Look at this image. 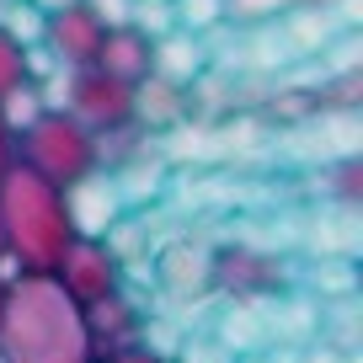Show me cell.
Returning a JSON list of instances; mask_svg holds the SVG:
<instances>
[{"label": "cell", "instance_id": "d6986e66", "mask_svg": "<svg viewBox=\"0 0 363 363\" xmlns=\"http://www.w3.org/2000/svg\"><path fill=\"white\" fill-rule=\"evenodd\" d=\"M16 86H27V48H16L0 33V96H11Z\"/></svg>", "mask_w": 363, "mask_h": 363}, {"label": "cell", "instance_id": "2e32d148", "mask_svg": "<svg viewBox=\"0 0 363 363\" xmlns=\"http://www.w3.org/2000/svg\"><path fill=\"white\" fill-rule=\"evenodd\" d=\"M0 33L11 38L16 48H38V43H43V11H33L27 0H16V6L0 11Z\"/></svg>", "mask_w": 363, "mask_h": 363}, {"label": "cell", "instance_id": "e0dca14e", "mask_svg": "<svg viewBox=\"0 0 363 363\" xmlns=\"http://www.w3.org/2000/svg\"><path fill=\"white\" fill-rule=\"evenodd\" d=\"M299 0H225V22H278V16H289Z\"/></svg>", "mask_w": 363, "mask_h": 363}, {"label": "cell", "instance_id": "5bb4252c", "mask_svg": "<svg viewBox=\"0 0 363 363\" xmlns=\"http://www.w3.org/2000/svg\"><path fill=\"white\" fill-rule=\"evenodd\" d=\"M48 107H43V96H38V86L33 80H27V86H16L11 96H0V123H6V134H22L27 123H33V118H43Z\"/></svg>", "mask_w": 363, "mask_h": 363}, {"label": "cell", "instance_id": "7a4b0ae2", "mask_svg": "<svg viewBox=\"0 0 363 363\" xmlns=\"http://www.w3.org/2000/svg\"><path fill=\"white\" fill-rule=\"evenodd\" d=\"M0 225H6L11 267L33 272V278H54L59 257L75 240L69 214H65V193L54 182H43L38 171H27L22 160H11L6 177H0Z\"/></svg>", "mask_w": 363, "mask_h": 363}, {"label": "cell", "instance_id": "277c9868", "mask_svg": "<svg viewBox=\"0 0 363 363\" xmlns=\"http://www.w3.org/2000/svg\"><path fill=\"white\" fill-rule=\"evenodd\" d=\"M284 262L278 251L267 246H251V240H230V246H214L208 251V289L230 294L235 305H257V299L278 294L284 289Z\"/></svg>", "mask_w": 363, "mask_h": 363}, {"label": "cell", "instance_id": "ffe728a7", "mask_svg": "<svg viewBox=\"0 0 363 363\" xmlns=\"http://www.w3.org/2000/svg\"><path fill=\"white\" fill-rule=\"evenodd\" d=\"M86 6L96 11L102 27H128V16H134V0H86Z\"/></svg>", "mask_w": 363, "mask_h": 363}, {"label": "cell", "instance_id": "9a60e30c", "mask_svg": "<svg viewBox=\"0 0 363 363\" xmlns=\"http://www.w3.org/2000/svg\"><path fill=\"white\" fill-rule=\"evenodd\" d=\"M171 22L177 33H214L225 22V0H171Z\"/></svg>", "mask_w": 363, "mask_h": 363}, {"label": "cell", "instance_id": "7c38bea8", "mask_svg": "<svg viewBox=\"0 0 363 363\" xmlns=\"http://www.w3.org/2000/svg\"><path fill=\"white\" fill-rule=\"evenodd\" d=\"M203 69V48L193 33H166L155 38V59H150V75L171 80V86H187V80Z\"/></svg>", "mask_w": 363, "mask_h": 363}, {"label": "cell", "instance_id": "52a82bcc", "mask_svg": "<svg viewBox=\"0 0 363 363\" xmlns=\"http://www.w3.org/2000/svg\"><path fill=\"white\" fill-rule=\"evenodd\" d=\"M65 214H69V230L80 240H107L118 225L128 219V203L118 193L113 171H91L86 182L65 187Z\"/></svg>", "mask_w": 363, "mask_h": 363}, {"label": "cell", "instance_id": "4fadbf2b", "mask_svg": "<svg viewBox=\"0 0 363 363\" xmlns=\"http://www.w3.org/2000/svg\"><path fill=\"white\" fill-rule=\"evenodd\" d=\"M284 33H289V48H294V54H326V43L342 27L331 22L326 6H294V11L284 16Z\"/></svg>", "mask_w": 363, "mask_h": 363}, {"label": "cell", "instance_id": "5b68a950", "mask_svg": "<svg viewBox=\"0 0 363 363\" xmlns=\"http://www.w3.org/2000/svg\"><path fill=\"white\" fill-rule=\"evenodd\" d=\"M65 113L75 118V123H86L96 139H107V134H118V128H134V86L102 75L96 65L69 69V80H65Z\"/></svg>", "mask_w": 363, "mask_h": 363}, {"label": "cell", "instance_id": "7402d4cb", "mask_svg": "<svg viewBox=\"0 0 363 363\" xmlns=\"http://www.w3.org/2000/svg\"><path fill=\"white\" fill-rule=\"evenodd\" d=\"M6 166H11V134H6V123H0V177H6Z\"/></svg>", "mask_w": 363, "mask_h": 363}, {"label": "cell", "instance_id": "ba28073f", "mask_svg": "<svg viewBox=\"0 0 363 363\" xmlns=\"http://www.w3.org/2000/svg\"><path fill=\"white\" fill-rule=\"evenodd\" d=\"M102 38H107V27L96 22V11H91L86 0H75V6H65V11L43 16V43L38 48H48V59L65 65V69H86V65H96Z\"/></svg>", "mask_w": 363, "mask_h": 363}, {"label": "cell", "instance_id": "d4e9b609", "mask_svg": "<svg viewBox=\"0 0 363 363\" xmlns=\"http://www.w3.org/2000/svg\"><path fill=\"white\" fill-rule=\"evenodd\" d=\"M299 6H331V0H299Z\"/></svg>", "mask_w": 363, "mask_h": 363}, {"label": "cell", "instance_id": "cb8c5ba5", "mask_svg": "<svg viewBox=\"0 0 363 363\" xmlns=\"http://www.w3.org/2000/svg\"><path fill=\"white\" fill-rule=\"evenodd\" d=\"M0 278H16V267H11V257H6V225H0Z\"/></svg>", "mask_w": 363, "mask_h": 363}, {"label": "cell", "instance_id": "8fae6325", "mask_svg": "<svg viewBox=\"0 0 363 363\" xmlns=\"http://www.w3.org/2000/svg\"><path fill=\"white\" fill-rule=\"evenodd\" d=\"M182 113H187V91L182 86H171V80H160V75H150V80L134 86V123L145 128V134L177 123Z\"/></svg>", "mask_w": 363, "mask_h": 363}, {"label": "cell", "instance_id": "44dd1931", "mask_svg": "<svg viewBox=\"0 0 363 363\" xmlns=\"http://www.w3.org/2000/svg\"><path fill=\"white\" fill-rule=\"evenodd\" d=\"M113 363H177L171 352H160V347H150V342H134L128 352H118Z\"/></svg>", "mask_w": 363, "mask_h": 363}, {"label": "cell", "instance_id": "ac0fdd59", "mask_svg": "<svg viewBox=\"0 0 363 363\" xmlns=\"http://www.w3.org/2000/svg\"><path fill=\"white\" fill-rule=\"evenodd\" d=\"M128 27H139L150 43H155V38H166V33H177V22H171V0H134Z\"/></svg>", "mask_w": 363, "mask_h": 363}, {"label": "cell", "instance_id": "3957f363", "mask_svg": "<svg viewBox=\"0 0 363 363\" xmlns=\"http://www.w3.org/2000/svg\"><path fill=\"white\" fill-rule=\"evenodd\" d=\"M11 160H22L27 171H38L43 182H54L59 193L86 182L91 171H102V150H96V134L86 123L59 107V113H43L11 139Z\"/></svg>", "mask_w": 363, "mask_h": 363}, {"label": "cell", "instance_id": "9c48e42d", "mask_svg": "<svg viewBox=\"0 0 363 363\" xmlns=\"http://www.w3.org/2000/svg\"><path fill=\"white\" fill-rule=\"evenodd\" d=\"M80 326H86L91 363H113L118 352H128L134 342H145V337H139L145 326H139V310H134V299H128V289H118V294L86 305V310H80Z\"/></svg>", "mask_w": 363, "mask_h": 363}, {"label": "cell", "instance_id": "8992f818", "mask_svg": "<svg viewBox=\"0 0 363 363\" xmlns=\"http://www.w3.org/2000/svg\"><path fill=\"white\" fill-rule=\"evenodd\" d=\"M54 284L65 289V299L75 310H86V305H96V299L123 289V262H118V251L107 240H80L75 235L69 251L59 257V267H54Z\"/></svg>", "mask_w": 363, "mask_h": 363}, {"label": "cell", "instance_id": "30bf717a", "mask_svg": "<svg viewBox=\"0 0 363 363\" xmlns=\"http://www.w3.org/2000/svg\"><path fill=\"white\" fill-rule=\"evenodd\" d=\"M150 59H155V43H150L139 27H107L102 48H96V69L123 80V86L150 80Z\"/></svg>", "mask_w": 363, "mask_h": 363}, {"label": "cell", "instance_id": "6da1fadb", "mask_svg": "<svg viewBox=\"0 0 363 363\" xmlns=\"http://www.w3.org/2000/svg\"><path fill=\"white\" fill-rule=\"evenodd\" d=\"M0 363H91L80 310L54 278L16 272L0 299Z\"/></svg>", "mask_w": 363, "mask_h": 363}, {"label": "cell", "instance_id": "484cf974", "mask_svg": "<svg viewBox=\"0 0 363 363\" xmlns=\"http://www.w3.org/2000/svg\"><path fill=\"white\" fill-rule=\"evenodd\" d=\"M6 284H11V278H0V299H6Z\"/></svg>", "mask_w": 363, "mask_h": 363}, {"label": "cell", "instance_id": "603a6c76", "mask_svg": "<svg viewBox=\"0 0 363 363\" xmlns=\"http://www.w3.org/2000/svg\"><path fill=\"white\" fill-rule=\"evenodd\" d=\"M27 6H33V11H43V16H48V11H65V6H75V0H27Z\"/></svg>", "mask_w": 363, "mask_h": 363}]
</instances>
